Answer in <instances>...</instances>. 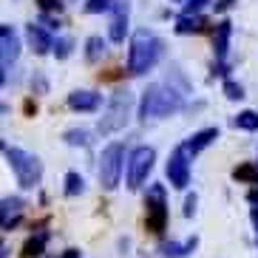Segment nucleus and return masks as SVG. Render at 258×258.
Masks as SVG:
<instances>
[{
    "instance_id": "1",
    "label": "nucleus",
    "mask_w": 258,
    "mask_h": 258,
    "mask_svg": "<svg viewBox=\"0 0 258 258\" xmlns=\"http://www.w3.org/2000/svg\"><path fill=\"white\" fill-rule=\"evenodd\" d=\"M184 108V99L176 88H167L162 83H153L145 88L142 94V102H139V119L148 122V119H165V116L176 114Z\"/></svg>"
},
{
    "instance_id": "2",
    "label": "nucleus",
    "mask_w": 258,
    "mask_h": 258,
    "mask_svg": "<svg viewBox=\"0 0 258 258\" xmlns=\"http://www.w3.org/2000/svg\"><path fill=\"white\" fill-rule=\"evenodd\" d=\"M162 48H165V43H162L151 29L134 31V37H131V51H128V74H134V77L148 74V71L159 62Z\"/></svg>"
},
{
    "instance_id": "3",
    "label": "nucleus",
    "mask_w": 258,
    "mask_h": 258,
    "mask_svg": "<svg viewBox=\"0 0 258 258\" xmlns=\"http://www.w3.org/2000/svg\"><path fill=\"white\" fill-rule=\"evenodd\" d=\"M3 156H6L9 167L15 170L17 184L26 190L37 187L43 182V162L34 156V153L23 151V148H12V145H3Z\"/></svg>"
},
{
    "instance_id": "4",
    "label": "nucleus",
    "mask_w": 258,
    "mask_h": 258,
    "mask_svg": "<svg viewBox=\"0 0 258 258\" xmlns=\"http://www.w3.org/2000/svg\"><path fill=\"white\" fill-rule=\"evenodd\" d=\"M131 111H134V94H131L128 88H122V91H116L114 97L108 99V108H105V114L99 116L97 131L102 137L122 131L131 122Z\"/></svg>"
},
{
    "instance_id": "5",
    "label": "nucleus",
    "mask_w": 258,
    "mask_h": 258,
    "mask_svg": "<svg viewBox=\"0 0 258 258\" xmlns=\"http://www.w3.org/2000/svg\"><path fill=\"white\" fill-rule=\"evenodd\" d=\"M122 162H125V145L122 142H111L99 156V184L105 190H116L122 179Z\"/></svg>"
},
{
    "instance_id": "6",
    "label": "nucleus",
    "mask_w": 258,
    "mask_h": 258,
    "mask_svg": "<svg viewBox=\"0 0 258 258\" xmlns=\"http://www.w3.org/2000/svg\"><path fill=\"white\" fill-rule=\"evenodd\" d=\"M153 162H156V151L151 145H139L134 148L128 156V176H125V184L128 190H139L145 184V179L151 176L153 170Z\"/></svg>"
},
{
    "instance_id": "7",
    "label": "nucleus",
    "mask_w": 258,
    "mask_h": 258,
    "mask_svg": "<svg viewBox=\"0 0 258 258\" xmlns=\"http://www.w3.org/2000/svg\"><path fill=\"white\" fill-rule=\"evenodd\" d=\"M145 207H148V216H145V227L148 233L162 235L167 227V202H165V184H151L148 187V196H145Z\"/></svg>"
},
{
    "instance_id": "8",
    "label": "nucleus",
    "mask_w": 258,
    "mask_h": 258,
    "mask_svg": "<svg viewBox=\"0 0 258 258\" xmlns=\"http://www.w3.org/2000/svg\"><path fill=\"white\" fill-rule=\"evenodd\" d=\"M165 173H167L170 187L176 190H184L190 184V153L184 151V145L173 148V153H170V159L165 165Z\"/></svg>"
},
{
    "instance_id": "9",
    "label": "nucleus",
    "mask_w": 258,
    "mask_h": 258,
    "mask_svg": "<svg viewBox=\"0 0 258 258\" xmlns=\"http://www.w3.org/2000/svg\"><path fill=\"white\" fill-rule=\"evenodd\" d=\"M20 57V37H17V31L12 29L9 23L0 26V77H3V83H6V71L9 66Z\"/></svg>"
},
{
    "instance_id": "10",
    "label": "nucleus",
    "mask_w": 258,
    "mask_h": 258,
    "mask_svg": "<svg viewBox=\"0 0 258 258\" xmlns=\"http://www.w3.org/2000/svg\"><path fill=\"white\" fill-rule=\"evenodd\" d=\"M128 20H131V3L128 0H116L114 12H111V26H108V37L111 43H122L128 34Z\"/></svg>"
},
{
    "instance_id": "11",
    "label": "nucleus",
    "mask_w": 258,
    "mask_h": 258,
    "mask_svg": "<svg viewBox=\"0 0 258 258\" xmlns=\"http://www.w3.org/2000/svg\"><path fill=\"white\" fill-rule=\"evenodd\" d=\"M102 105V94L97 91H71L69 94V108L71 111H83V114H94Z\"/></svg>"
},
{
    "instance_id": "12",
    "label": "nucleus",
    "mask_w": 258,
    "mask_h": 258,
    "mask_svg": "<svg viewBox=\"0 0 258 258\" xmlns=\"http://www.w3.org/2000/svg\"><path fill=\"white\" fill-rule=\"evenodd\" d=\"M26 207V199L20 196H6L0 205V219H3V230H12L20 224V213Z\"/></svg>"
},
{
    "instance_id": "13",
    "label": "nucleus",
    "mask_w": 258,
    "mask_h": 258,
    "mask_svg": "<svg viewBox=\"0 0 258 258\" xmlns=\"http://www.w3.org/2000/svg\"><path fill=\"white\" fill-rule=\"evenodd\" d=\"M26 40H29V46L34 48V54H48L54 51V40L46 29L40 23H29L26 26Z\"/></svg>"
},
{
    "instance_id": "14",
    "label": "nucleus",
    "mask_w": 258,
    "mask_h": 258,
    "mask_svg": "<svg viewBox=\"0 0 258 258\" xmlns=\"http://www.w3.org/2000/svg\"><path fill=\"white\" fill-rule=\"evenodd\" d=\"M230 37H233V23L230 20H221L216 23V31H213V51H216V62H224L230 51Z\"/></svg>"
},
{
    "instance_id": "15",
    "label": "nucleus",
    "mask_w": 258,
    "mask_h": 258,
    "mask_svg": "<svg viewBox=\"0 0 258 258\" xmlns=\"http://www.w3.org/2000/svg\"><path fill=\"white\" fill-rule=\"evenodd\" d=\"M216 139H219V128H202L184 142V151H187L190 156H196V153H202L205 148H210Z\"/></svg>"
},
{
    "instance_id": "16",
    "label": "nucleus",
    "mask_w": 258,
    "mask_h": 258,
    "mask_svg": "<svg viewBox=\"0 0 258 258\" xmlns=\"http://www.w3.org/2000/svg\"><path fill=\"white\" fill-rule=\"evenodd\" d=\"M207 17H202V15H182L179 20H176V34H202V31L207 29Z\"/></svg>"
},
{
    "instance_id": "17",
    "label": "nucleus",
    "mask_w": 258,
    "mask_h": 258,
    "mask_svg": "<svg viewBox=\"0 0 258 258\" xmlns=\"http://www.w3.org/2000/svg\"><path fill=\"white\" fill-rule=\"evenodd\" d=\"M196 247H199V238H196V235H190L187 241H182V244H179V241H165L159 250H162V255H165V258H184L187 252L196 250Z\"/></svg>"
},
{
    "instance_id": "18",
    "label": "nucleus",
    "mask_w": 258,
    "mask_h": 258,
    "mask_svg": "<svg viewBox=\"0 0 258 258\" xmlns=\"http://www.w3.org/2000/svg\"><path fill=\"white\" fill-rule=\"evenodd\" d=\"M105 51H108V43L102 37H88L85 40V62H99L102 57H105Z\"/></svg>"
},
{
    "instance_id": "19",
    "label": "nucleus",
    "mask_w": 258,
    "mask_h": 258,
    "mask_svg": "<svg viewBox=\"0 0 258 258\" xmlns=\"http://www.w3.org/2000/svg\"><path fill=\"white\" fill-rule=\"evenodd\" d=\"M233 179L244 184H258V165L255 162H241L238 167H233Z\"/></svg>"
},
{
    "instance_id": "20",
    "label": "nucleus",
    "mask_w": 258,
    "mask_h": 258,
    "mask_svg": "<svg viewBox=\"0 0 258 258\" xmlns=\"http://www.w3.org/2000/svg\"><path fill=\"white\" fill-rule=\"evenodd\" d=\"M46 241H48V233L31 235L29 241H26V247H23V255L26 258H40V255H43V250H46Z\"/></svg>"
},
{
    "instance_id": "21",
    "label": "nucleus",
    "mask_w": 258,
    "mask_h": 258,
    "mask_svg": "<svg viewBox=\"0 0 258 258\" xmlns=\"http://www.w3.org/2000/svg\"><path fill=\"white\" fill-rule=\"evenodd\" d=\"M91 134H88V131L85 128H71V131H66V134H62V142L66 145H71V148H88V145H91Z\"/></svg>"
},
{
    "instance_id": "22",
    "label": "nucleus",
    "mask_w": 258,
    "mask_h": 258,
    "mask_svg": "<svg viewBox=\"0 0 258 258\" xmlns=\"http://www.w3.org/2000/svg\"><path fill=\"white\" fill-rule=\"evenodd\" d=\"M85 190V179L80 173H77V170H69V173H66V196H80V193H83Z\"/></svg>"
},
{
    "instance_id": "23",
    "label": "nucleus",
    "mask_w": 258,
    "mask_h": 258,
    "mask_svg": "<svg viewBox=\"0 0 258 258\" xmlns=\"http://www.w3.org/2000/svg\"><path fill=\"white\" fill-rule=\"evenodd\" d=\"M116 0H85L83 12L85 15H102V12H114Z\"/></svg>"
},
{
    "instance_id": "24",
    "label": "nucleus",
    "mask_w": 258,
    "mask_h": 258,
    "mask_svg": "<svg viewBox=\"0 0 258 258\" xmlns=\"http://www.w3.org/2000/svg\"><path fill=\"white\" fill-rule=\"evenodd\" d=\"M235 128H241V131H258V114L255 111H241V114L233 119Z\"/></svg>"
},
{
    "instance_id": "25",
    "label": "nucleus",
    "mask_w": 258,
    "mask_h": 258,
    "mask_svg": "<svg viewBox=\"0 0 258 258\" xmlns=\"http://www.w3.org/2000/svg\"><path fill=\"white\" fill-rule=\"evenodd\" d=\"M71 51H74V40L71 37H57L54 40V57H57V60H69Z\"/></svg>"
},
{
    "instance_id": "26",
    "label": "nucleus",
    "mask_w": 258,
    "mask_h": 258,
    "mask_svg": "<svg viewBox=\"0 0 258 258\" xmlns=\"http://www.w3.org/2000/svg\"><path fill=\"white\" fill-rule=\"evenodd\" d=\"M221 91H224V97H227L230 102H238V99H244V85H241V83H235V80H227Z\"/></svg>"
},
{
    "instance_id": "27",
    "label": "nucleus",
    "mask_w": 258,
    "mask_h": 258,
    "mask_svg": "<svg viewBox=\"0 0 258 258\" xmlns=\"http://www.w3.org/2000/svg\"><path fill=\"white\" fill-rule=\"evenodd\" d=\"M31 88L37 94H46L48 91V83H46V77L40 74V71H34V77H31Z\"/></svg>"
},
{
    "instance_id": "28",
    "label": "nucleus",
    "mask_w": 258,
    "mask_h": 258,
    "mask_svg": "<svg viewBox=\"0 0 258 258\" xmlns=\"http://www.w3.org/2000/svg\"><path fill=\"white\" fill-rule=\"evenodd\" d=\"M196 205H199V196L190 193V196L184 199V219H193V216H196Z\"/></svg>"
},
{
    "instance_id": "29",
    "label": "nucleus",
    "mask_w": 258,
    "mask_h": 258,
    "mask_svg": "<svg viewBox=\"0 0 258 258\" xmlns=\"http://www.w3.org/2000/svg\"><path fill=\"white\" fill-rule=\"evenodd\" d=\"M207 3H210V0H187V3H184V15H199Z\"/></svg>"
},
{
    "instance_id": "30",
    "label": "nucleus",
    "mask_w": 258,
    "mask_h": 258,
    "mask_svg": "<svg viewBox=\"0 0 258 258\" xmlns=\"http://www.w3.org/2000/svg\"><path fill=\"white\" fill-rule=\"evenodd\" d=\"M235 3H238V0H216V3H213V9H216L219 15H224V12H230Z\"/></svg>"
},
{
    "instance_id": "31",
    "label": "nucleus",
    "mask_w": 258,
    "mask_h": 258,
    "mask_svg": "<svg viewBox=\"0 0 258 258\" xmlns=\"http://www.w3.org/2000/svg\"><path fill=\"white\" fill-rule=\"evenodd\" d=\"M34 3H37L40 12H51V9H60L62 6L60 0H34Z\"/></svg>"
},
{
    "instance_id": "32",
    "label": "nucleus",
    "mask_w": 258,
    "mask_h": 258,
    "mask_svg": "<svg viewBox=\"0 0 258 258\" xmlns=\"http://www.w3.org/2000/svg\"><path fill=\"white\" fill-rule=\"evenodd\" d=\"M247 202L252 205V210H258V187H252L250 193H247Z\"/></svg>"
},
{
    "instance_id": "33",
    "label": "nucleus",
    "mask_w": 258,
    "mask_h": 258,
    "mask_svg": "<svg viewBox=\"0 0 258 258\" xmlns=\"http://www.w3.org/2000/svg\"><path fill=\"white\" fill-rule=\"evenodd\" d=\"M26 114H29V116H34V111H37V102H34V99H26Z\"/></svg>"
},
{
    "instance_id": "34",
    "label": "nucleus",
    "mask_w": 258,
    "mask_h": 258,
    "mask_svg": "<svg viewBox=\"0 0 258 258\" xmlns=\"http://www.w3.org/2000/svg\"><path fill=\"white\" fill-rule=\"evenodd\" d=\"M43 23H46L48 29H57V26H60V23H57V20H51V17H46V15H43Z\"/></svg>"
},
{
    "instance_id": "35",
    "label": "nucleus",
    "mask_w": 258,
    "mask_h": 258,
    "mask_svg": "<svg viewBox=\"0 0 258 258\" xmlns=\"http://www.w3.org/2000/svg\"><path fill=\"white\" fill-rule=\"evenodd\" d=\"M60 258H80V250H66Z\"/></svg>"
},
{
    "instance_id": "36",
    "label": "nucleus",
    "mask_w": 258,
    "mask_h": 258,
    "mask_svg": "<svg viewBox=\"0 0 258 258\" xmlns=\"http://www.w3.org/2000/svg\"><path fill=\"white\" fill-rule=\"evenodd\" d=\"M0 258H9V247H6V244L0 247Z\"/></svg>"
},
{
    "instance_id": "37",
    "label": "nucleus",
    "mask_w": 258,
    "mask_h": 258,
    "mask_svg": "<svg viewBox=\"0 0 258 258\" xmlns=\"http://www.w3.org/2000/svg\"><path fill=\"white\" fill-rule=\"evenodd\" d=\"M173 3H184V0H173Z\"/></svg>"
}]
</instances>
